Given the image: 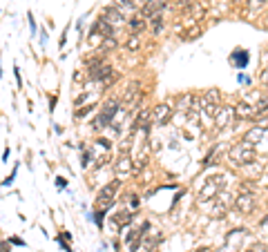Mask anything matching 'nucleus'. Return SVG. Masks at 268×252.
I'll return each mask as SVG.
<instances>
[{"label":"nucleus","instance_id":"1","mask_svg":"<svg viewBox=\"0 0 268 252\" xmlns=\"http://www.w3.org/2000/svg\"><path fill=\"white\" fill-rule=\"evenodd\" d=\"M255 156H257V154H255V145H253V143H248V141H244V139L237 141L228 150V161L233 165H239V168H241V165L255 163Z\"/></svg>","mask_w":268,"mask_h":252},{"label":"nucleus","instance_id":"2","mask_svg":"<svg viewBox=\"0 0 268 252\" xmlns=\"http://www.w3.org/2000/svg\"><path fill=\"white\" fill-rule=\"evenodd\" d=\"M237 212L241 214H253L255 210V194H253V185L244 183L239 188V196H235V205H233Z\"/></svg>","mask_w":268,"mask_h":252},{"label":"nucleus","instance_id":"3","mask_svg":"<svg viewBox=\"0 0 268 252\" xmlns=\"http://www.w3.org/2000/svg\"><path fill=\"white\" fill-rule=\"evenodd\" d=\"M121 105H123L121 101H107L105 107H103V112L98 114L96 118H94V130H103V127L112 125L114 116H117V112H119V107H121Z\"/></svg>","mask_w":268,"mask_h":252},{"label":"nucleus","instance_id":"4","mask_svg":"<svg viewBox=\"0 0 268 252\" xmlns=\"http://www.w3.org/2000/svg\"><path fill=\"white\" fill-rule=\"evenodd\" d=\"M219 192H221V176H210L204 188L199 190V205H204L206 201H214V196Z\"/></svg>","mask_w":268,"mask_h":252},{"label":"nucleus","instance_id":"5","mask_svg":"<svg viewBox=\"0 0 268 252\" xmlns=\"http://www.w3.org/2000/svg\"><path fill=\"white\" fill-rule=\"evenodd\" d=\"M233 121H237V118H235V107H230V105L217 107V112H214V125L217 127H230Z\"/></svg>","mask_w":268,"mask_h":252},{"label":"nucleus","instance_id":"6","mask_svg":"<svg viewBox=\"0 0 268 252\" xmlns=\"http://www.w3.org/2000/svg\"><path fill=\"white\" fill-rule=\"evenodd\" d=\"M235 205V196H230L228 192H219L214 196V208H212V214L214 217H224L230 208Z\"/></svg>","mask_w":268,"mask_h":252},{"label":"nucleus","instance_id":"7","mask_svg":"<svg viewBox=\"0 0 268 252\" xmlns=\"http://www.w3.org/2000/svg\"><path fill=\"white\" fill-rule=\"evenodd\" d=\"M114 172H117L119 179H127V176L134 172V161H132L130 154H121L117 161H114Z\"/></svg>","mask_w":268,"mask_h":252},{"label":"nucleus","instance_id":"8","mask_svg":"<svg viewBox=\"0 0 268 252\" xmlns=\"http://www.w3.org/2000/svg\"><path fill=\"white\" fill-rule=\"evenodd\" d=\"M119 188H121V181H110L107 185H103V188L98 190V201H101L105 208H110V205H112V199L119 192Z\"/></svg>","mask_w":268,"mask_h":252},{"label":"nucleus","instance_id":"9","mask_svg":"<svg viewBox=\"0 0 268 252\" xmlns=\"http://www.w3.org/2000/svg\"><path fill=\"white\" fill-rule=\"evenodd\" d=\"M170 118H172V107L168 103H161V105H156L152 110V123L154 125H168Z\"/></svg>","mask_w":268,"mask_h":252},{"label":"nucleus","instance_id":"10","mask_svg":"<svg viewBox=\"0 0 268 252\" xmlns=\"http://www.w3.org/2000/svg\"><path fill=\"white\" fill-rule=\"evenodd\" d=\"M101 18L107 20L110 25H114V27H121V25L125 23V14L119 11L117 7H105V9L101 11Z\"/></svg>","mask_w":268,"mask_h":252},{"label":"nucleus","instance_id":"11","mask_svg":"<svg viewBox=\"0 0 268 252\" xmlns=\"http://www.w3.org/2000/svg\"><path fill=\"white\" fill-rule=\"evenodd\" d=\"M166 7H168L166 0H148L141 11H143V16H146V18H152V16H156V14H163V11H166Z\"/></svg>","mask_w":268,"mask_h":252},{"label":"nucleus","instance_id":"12","mask_svg":"<svg viewBox=\"0 0 268 252\" xmlns=\"http://www.w3.org/2000/svg\"><path fill=\"white\" fill-rule=\"evenodd\" d=\"M103 36V38H107V36H114V25H110L107 20L98 18L96 23L92 25V31H89V36Z\"/></svg>","mask_w":268,"mask_h":252},{"label":"nucleus","instance_id":"13","mask_svg":"<svg viewBox=\"0 0 268 252\" xmlns=\"http://www.w3.org/2000/svg\"><path fill=\"white\" fill-rule=\"evenodd\" d=\"M246 230H233V232L226 237V248H221L224 252H237L235 248L241 246V239H244Z\"/></svg>","mask_w":268,"mask_h":252},{"label":"nucleus","instance_id":"14","mask_svg":"<svg viewBox=\"0 0 268 252\" xmlns=\"http://www.w3.org/2000/svg\"><path fill=\"white\" fill-rule=\"evenodd\" d=\"M253 114H255V107L248 105V103H237L235 105V118L237 121H253Z\"/></svg>","mask_w":268,"mask_h":252},{"label":"nucleus","instance_id":"15","mask_svg":"<svg viewBox=\"0 0 268 252\" xmlns=\"http://www.w3.org/2000/svg\"><path fill=\"white\" fill-rule=\"evenodd\" d=\"M177 107H179L181 112H188V110L195 112V107H197V96H195V94H181V96L177 98Z\"/></svg>","mask_w":268,"mask_h":252},{"label":"nucleus","instance_id":"16","mask_svg":"<svg viewBox=\"0 0 268 252\" xmlns=\"http://www.w3.org/2000/svg\"><path fill=\"white\" fill-rule=\"evenodd\" d=\"M264 136H266V127L255 125V127H250V130L244 134V141H248V143H253V145H257V143L262 141Z\"/></svg>","mask_w":268,"mask_h":252},{"label":"nucleus","instance_id":"17","mask_svg":"<svg viewBox=\"0 0 268 252\" xmlns=\"http://www.w3.org/2000/svg\"><path fill=\"white\" fill-rule=\"evenodd\" d=\"M255 114H253V121L255 123H259V121H264V118L268 116V98H259L257 103H255Z\"/></svg>","mask_w":268,"mask_h":252},{"label":"nucleus","instance_id":"18","mask_svg":"<svg viewBox=\"0 0 268 252\" xmlns=\"http://www.w3.org/2000/svg\"><path fill=\"white\" fill-rule=\"evenodd\" d=\"M114 7L123 14H134L137 11V5H134V0H114Z\"/></svg>","mask_w":268,"mask_h":252},{"label":"nucleus","instance_id":"19","mask_svg":"<svg viewBox=\"0 0 268 252\" xmlns=\"http://www.w3.org/2000/svg\"><path fill=\"white\" fill-rule=\"evenodd\" d=\"M163 25H166V18H163V14H156L150 18V27H152V34H161V29H163Z\"/></svg>","mask_w":268,"mask_h":252},{"label":"nucleus","instance_id":"20","mask_svg":"<svg viewBox=\"0 0 268 252\" xmlns=\"http://www.w3.org/2000/svg\"><path fill=\"white\" fill-rule=\"evenodd\" d=\"M204 98L210 103V105H217V107L221 105V92H219V89H208Z\"/></svg>","mask_w":268,"mask_h":252},{"label":"nucleus","instance_id":"21","mask_svg":"<svg viewBox=\"0 0 268 252\" xmlns=\"http://www.w3.org/2000/svg\"><path fill=\"white\" fill-rule=\"evenodd\" d=\"M127 25H130L132 34H141V31L146 29V20H143V18H130V20H127Z\"/></svg>","mask_w":268,"mask_h":252},{"label":"nucleus","instance_id":"22","mask_svg":"<svg viewBox=\"0 0 268 252\" xmlns=\"http://www.w3.org/2000/svg\"><path fill=\"white\" fill-rule=\"evenodd\" d=\"M139 47H141V38H139V34H132L125 43V49L127 52H137Z\"/></svg>","mask_w":268,"mask_h":252},{"label":"nucleus","instance_id":"23","mask_svg":"<svg viewBox=\"0 0 268 252\" xmlns=\"http://www.w3.org/2000/svg\"><path fill=\"white\" fill-rule=\"evenodd\" d=\"M117 36H107V38H103L101 43V52H110V49H117Z\"/></svg>","mask_w":268,"mask_h":252},{"label":"nucleus","instance_id":"24","mask_svg":"<svg viewBox=\"0 0 268 252\" xmlns=\"http://www.w3.org/2000/svg\"><path fill=\"white\" fill-rule=\"evenodd\" d=\"M132 221V214L130 212H121V214H117V217H114V223H117V225H127V223Z\"/></svg>","mask_w":268,"mask_h":252},{"label":"nucleus","instance_id":"25","mask_svg":"<svg viewBox=\"0 0 268 252\" xmlns=\"http://www.w3.org/2000/svg\"><path fill=\"white\" fill-rule=\"evenodd\" d=\"M264 2H266V0H246V7H248L250 11H259L264 7Z\"/></svg>","mask_w":268,"mask_h":252},{"label":"nucleus","instance_id":"26","mask_svg":"<svg viewBox=\"0 0 268 252\" xmlns=\"http://www.w3.org/2000/svg\"><path fill=\"white\" fill-rule=\"evenodd\" d=\"M235 54H237V56H235V63H237V65H241V67H246V63H248V54H246V52H235Z\"/></svg>","mask_w":268,"mask_h":252},{"label":"nucleus","instance_id":"27","mask_svg":"<svg viewBox=\"0 0 268 252\" xmlns=\"http://www.w3.org/2000/svg\"><path fill=\"white\" fill-rule=\"evenodd\" d=\"M259 81H262V83H264V85H268V67H266V69H264V72H262V74H259Z\"/></svg>","mask_w":268,"mask_h":252},{"label":"nucleus","instance_id":"28","mask_svg":"<svg viewBox=\"0 0 268 252\" xmlns=\"http://www.w3.org/2000/svg\"><path fill=\"white\" fill-rule=\"evenodd\" d=\"M103 214H105V212H103V210H101V212H96V217H94V221H96V225H98V228H101V225H103Z\"/></svg>","mask_w":268,"mask_h":252},{"label":"nucleus","instance_id":"29","mask_svg":"<svg viewBox=\"0 0 268 252\" xmlns=\"http://www.w3.org/2000/svg\"><path fill=\"white\" fill-rule=\"evenodd\" d=\"M130 205H132V208H137V205H139V199H137V194H132V196H130Z\"/></svg>","mask_w":268,"mask_h":252},{"label":"nucleus","instance_id":"30","mask_svg":"<svg viewBox=\"0 0 268 252\" xmlns=\"http://www.w3.org/2000/svg\"><path fill=\"white\" fill-rule=\"evenodd\" d=\"M0 252H9V243H0Z\"/></svg>","mask_w":268,"mask_h":252},{"label":"nucleus","instance_id":"31","mask_svg":"<svg viewBox=\"0 0 268 252\" xmlns=\"http://www.w3.org/2000/svg\"><path fill=\"white\" fill-rule=\"evenodd\" d=\"M259 123H262V127H266V130H268V116L264 118V121H259Z\"/></svg>","mask_w":268,"mask_h":252},{"label":"nucleus","instance_id":"32","mask_svg":"<svg viewBox=\"0 0 268 252\" xmlns=\"http://www.w3.org/2000/svg\"><path fill=\"white\" fill-rule=\"evenodd\" d=\"M197 252H210V250H208V248H199V250H197Z\"/></svg>","mask_w":268,"mask_h":252},{"label":"nucleus","instance_id":"33","mask_svg":"<svg viewBox=\"0 0 268 252\" xmlns=\"http://www.w3.org/2000/svg\"><path fill=\"white\" fill-rule=\"evenodd\" d=\"M246 252H257V250H246Z\"/></svg>","mask_w":268,"mask_h":252}]
</instances>
